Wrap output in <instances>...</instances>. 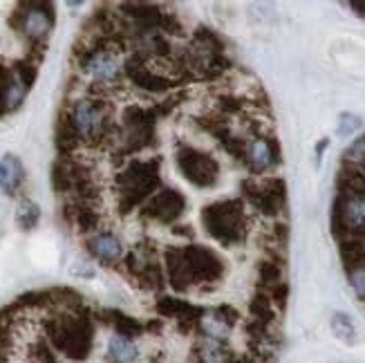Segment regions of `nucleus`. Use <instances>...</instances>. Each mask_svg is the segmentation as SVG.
I'll return each mask as SVG.
<instances>
[{"instance_id": "obj_1", "label": "nucleus", "mask_w": 365, "mask_h": 363, "mask_svg": "<svg viewBox=\"0 0 365 363\" xmlns=\"http://www.w3.org/2000/svg\"><path fill=\"white\" fill-rule=\"evenodd\" d=\"M54 5L52 3H23L14 9L9 25L21 31L31 45H43L54 27Z\"/></svg>"}, {"instance_id": "obj_2", "label": "nucleus", "mask_w": 365, "mask_h": 363, "mask_svg": "<svg viewBox=\"0 0 365 363\" xmlns=\"http://www.w3.org/2000/svg\"><path fill=\"white\" fill-rule=\"evenodd\" d=\"M86 249L90 251L92 258H97L103 265H119L125 258V247L119 235L113 231H97L88 235Z\"/></svg>"}, {"instance_id": "obj_3", "label": "nucleus", "mask_w": 365, "mask_h": 363, "mask_svg": "<svg viewBox=\"0 0 365 363\" xmlns=\"http://www.w3.org/2000/svg\"><path fill=\"white\" fill-rule=\"evenodd\" d=\"M153 352H144L137 339H128V337H121L115 334L108 339V348H106V363H141L144 359H148Z\"/></svg>"}, {"instance_id": "obj_4", "label": "nucleus", "mask_w": 365, "mask_h": 363, "mask_svg": "<svg viewBox=\"0 0 365 363\" xmlns=\"http://www.w3.org/2000/svg\"><path fill=\"white\" fill-rule=\"evenodd\" d=\"M25 180V168L23 164L16 160L14 155H5L3 160H0V186L5 188V191L11 195L19 191V186L23 184Z\"/></svg>"}, {"instance_id": "obj_5", "label": "nucleus", "mask_w": 365, "mask_h": 363, "mask_svg": "<svg viewBox=\"0 0 365 363\" xmlns=\"http://www.w3.org/2000/svg\"><path fill=\"white\" fill-rule=\"evenodd\" d=\"M25 363H61L54 348L43 337L34 339L25 350Z\"/></svg>"}, {"instance_id": "obj_6", "label": "nucleus", "mask_w": 365, "mask_h": 363, "mask_svg": "<svg viewBox=\"0 0 365 363\" xmlns=\"http://www.w3.org/2000/svg\"><path fill=\"white\" fill-rule=\"evenodd\" d=\"M38 218H41V209L36 202L31 200H23L19 211H16V223H19L21 229H34L38 225Z\"/></svg>"}, {"instance_id": "obj_7", "label": "nucleus", "mask_w": 365, "mask_h": 363, "mask_svg": "<svg viewBox=\"0 0 365 363\" xmlns=\"http://www.w3.org/2000/svg\"><path fill=\"white\" fill-rule=\"evenodd\" d=\"M331 329H334V334L339 339H343L345 343L354 341V325L345 314H334V319H331Z\"/></svg>"}, {"instance_id": "obj_8", "label": "nucleus", "mask_w": 365, "mask_h": 363, "mask_svg": "<svg viewBox=\"0 0 365 363\" xmlns=\"http://www.w3.org/2000/svg\"><path fill=\"white\" fill-rule=\"evenodd\" d=\"M361 126V119L354 117V115H341V121H339V135L341 137H350L356 128Z\"/></svg>"}]
</instances>
